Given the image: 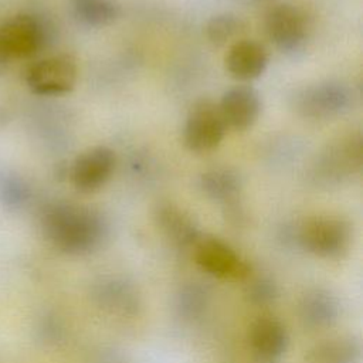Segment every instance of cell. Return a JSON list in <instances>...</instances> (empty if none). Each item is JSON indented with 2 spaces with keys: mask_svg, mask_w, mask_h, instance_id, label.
Returning a JSON list of instances; mask_svg holds the SVG:
<instances>
[{
  "mask_svg": "<svg viewBox=\"0 0 363 363\" xmlns=\"http://www.w3.org/2000/svg\"><path fill=\"white\" fill-rule=\"evenodd\" d=\"M41 227L47 240L68 255L95 251L108 234L106 221L96 210L72 203L47 206L41 214Z\"/></svg>",
  "mask_w": 363,
  "mask_h": 363,
  "instance_id": "6da1fadb",
  "label": "cell"
},
{
  "mask_svg": "<svg viewBox=\"0 0 363 363\" xmlns=\"http://www.w3.org/2000/svg\"><path fill=\"white\" fill-rule=\"evenodd\" d=\"M296 244L319 258H339L350 247L352 225L335 214H315L303 218L294 233Z\"/></svg>",
  "mask_w": 363,
  "mask_h": 363,
  "instance_id": "7a4b0ae2",
  "label": "cell"
},
{
  "mask_svg": "<svg viewBox=\"0 0 363 363\" xmlns=\"http://www.w3.org/2000/svg\"><path fill=\"white\" fill-rule=\"evenodd\" d=\"M352 88L337 79H325L295 91L292 108L309 119H332L346 113L353 105Z\"/></svg>",
  "mask_w": 363,
  "mask_h": 363,
  "instance_id": "3957f363",
  "label": "cell"
},
{
  "mask_svg": "<svg viewBox=\"0 0 363 363\" xmlns=\"http://www.w3.org/2000/svg\"><path fill=\"white\" fill-rule=\"evenodd\" d=\"M360 133H349L332 140L313 163V179L320 184H339L359 174L363 163Z\"/></svg>",
  "mask_w": 363,
  "mask_h": 363,
  "instance_id": "277c9868",
  "label": "cell"
},
{
  "mask_svg": "<svg viewBox=\"0 0 363 363\" xmlns=\"http://www.w3.org/2000/svg\"><path fill=\"white\" fill-rule=\"evenodd\" d=\"M265 33L284 54L299 52L311 33V18L298 4L285 1L274 6L265 16Z\"/></svg>",
  "mask_w": 363,
  "mask_h": 363,
  "instance_id": "5b68a950",
  "label": "cell"
},
{
  "mask_svg": "<svg viewBox=\"0 0 363 363\" xmlns=\"http://www.w3.org/2000/svg\"><path fill=\"white\" fill-rule=\"evenodd\" d=\"M227 128L218 104L208 98H201L187 112L183 128L184 145L196 153L211 152L224 139Z\"/></svg>",
  "mask_w": 363,
  "mask_h": 363,
  "instance_id": "8992f818",
  "label": "cell"
},
{
  "mask_svg": "<svg viewBox=\"0 0 363 363\" xmlns=\"http://www.w3.org/2000/svg\"><path fill=\"white\" fill-rule=\"evenodd\" d=\"M196 264L208 275L220 279L247 281L252 267L231 245L216 237L201 235L193 247Z\"/></svg>",
  "mask_w": 363,
  "mask_h": 363,
  "instance_id": "52a82bcc",
  "label": "cell"
},
{
  "mask_svg": "<svg viewBox=\"0 0 363 363\" xmlns=\"http://www.w3.org/2000/svg\"><path fill=\"white\" fill-rule=\"evenodd\" d=\"M47 38V26L31 14H17L0 24V50L9 61L34 55Z\"/></svg>",
  "mask_w": 363,
  "mask_h": 363,
  "instance_id": "ba28073f",
  "label": "cell"
},
{
  "mask_svg": "<svg viewBox=\"0 0 363 363\" xmlns=\"http://www.w3.org/2000/svg\"><path fill=\"white\" fill-rule=\"evenodd\" d=\"M78 68L71 55H54L33 64L26 75L30 91L35 95L55 96L74 89Z\"/></svg>",
  "mask_w": 363,
  "mask_h": 363,
  "instance_id": "9c48e42d",
  "label": "cell"
},
{
  "mask_svg": "<svg viewBox=\"0 0 363 363\" xmlns=\"http://www.w3.org/2000/svg\"><path fill=\"white\" fill-rule=\"evenodd\" d=\"M115 164L116 156L111 147L104 145L89 147L72 162L71 183L81 193L98 191L112 177Z\"/></svg>",
  "mask_w": 363,
  "mask_h": 363,
  "instance_id": "30bf717a",
  "label": "cell"
},
{
  "mask_svg": "<svg viewBox=\"0 0 363 363\" xmlns=\"http://www.w3.org/2000/svg\"><path fill=\"white\" fill-rule=\"evenodd\" d=\"M248 343L252 359L257 363H278L289 345L285 325L274 316H259L248 332Z\"/></svg>",
  "mask_w": 363,
  "mask_h": 363,
  "instance_id": "8fae6325",
  "label": "cell"
},
{
  "mask_svg": "<svg viewBox=\"0 0 363 363\" xmlns=\"http://www.w3.org/2000/svg\"><path fill=\"white\" fill-rule=\"evenodd\" d=\"M201 191L213 201L220 203L228 211V217L240 223L244 213L240 206L242 179L231 167H214L200 176Z\"/></svg>",
  "mask_w": 363,
  "mask_h": 363,
  "instance_id": "7c38bea8",
  "label": "cell"
},
{
  "mask_svg": "<svg viewBox=\"0 0 363 363\" xmlns=\"http://www.w3.org/2000/svg\"><path fill=\"white\" fill-rule=\"evenodd\" d=\"M218 106L227 126L245 130L258 121L262 104L257 89L250 85H235L223 94Z\"/></svg>",
  "mask_w": 363,
  "mask_h": 363,
  "instance_id": "4fadbf2b",
  "label": "cell"
},
{
  "mask_svg": "<svg viewBox=\"0 0 363 363\" xmlns=\"http://www.w3.org/2000/svg\"><path fill=\"white\" fill-rule=\"evenodd\" d=\"M268 62V51L255 40L234 41L224 58L227 72L240 81L257 79L265 72Z\"/></svg>",
  "mask_w": 363,
  "mask_h": 363,
  "instance_id": "5bb4252c",
  "label": "cell"
},
{
  "mask_svg": "<svg viewBox=\"0 0 363 363\" xmlns=\"http://www.w3.org/2000/svg\"><path fill=\"white\" fill-rule=\"evenodd\" d=\"M340 313L337 298L328 289L312 288L306 291L298 303V315L305 328L312 330L332 326Z\"/></svg>",
  "mask_w": 363,
  "mask_h": 363,
  "instance_id": "9a60e30c",
  "label": "cell"
},
{
  "mask_svg": "<svg viewBox=\"0 0 363 363\" xmlns=\"http://www.w3.org/2000/svg\"><path fill=\"white\" fill-rule=\"evenodd\" d=\"M155 220L166 238L179 248L194 247L201 237L190 214L173 203H160L155 210Z\"/></svg>",
  "mask_w": 363,
  "mask_h": 363,
  "instance_id": "2e32d148",
  "label": "cell"
},
{
  "mask_svg": "<svg viewBox=\"0 0 363 363\" xmlns=\"http://www.w3.org/2000/svg\"><path fill=\"white\" fill-rule=\"evenodd\" d=\"M94 298L102 309L116 315H133L139 306L130 284L115 277L99 279L94 286Z\"/></svg>",
  "mask_w": 363,
  "mask_h": 363,
  "instance_id": "e0dca14e",
  "label": "cell"
},
{
  "mask_svg": "<svg viewBox=\"0 0 363 363\" xmlns=\"http://www.w3.org/2000/svg\"><path fill=\"white\" fill-rule=\"evenodd\" d=\"M362 345L356 336L343 335L325 339L312 346L301 363H359Z\"/></svg>",
  "mask_w": 363,
  "mask_h": 363,
  "instance_id": "ac0fdd59",
  "label": "cell"
},
{
  "mask_svg": "<svg viewBox=\"0 0 363 363\" xmlns=\"http://www.w3.org/2000/svg\"><path fill=\"white\" fill-rule=\"evenodd\" d=\"M75 18L86 27H105L121 16L116 0H71Z\"/></svg>",
  "mask_w": 363,
  "mask_h": 363,
  "instance_id": "d6986e66",
  "label": "cell"
},
{
  "mask_svg": "<svg viewBox=\"0 0 363 363\" xmlns=\"http://www.w3.org/2000/svg\"><path fill=\"white\" fill-rule=\"evenodd\" d=\"M207 303L208 294L206 288H203L197 282H189L179 289L174 308L180 318L186 320H193L203 315Z\"/></svg>",
  "mask_w": 363,
  "mask_h": 363,
  "instance_id": "ffe728a7",
  "label": "cell"
},
{
  "mask_svg": "<svg viewBox=\"0 0 363 363\" xmlns=\"http://www.w3.org/2000/svg\"><path fill=\"white\" fill-rule=\"evenodd\" d=\"M245 28L244 21L231 13L213 16L206 24V35L214 45H224L237 38Z\"/></svg>",
  "mask_w": 363,
  "mask_h": 363,
  "instance_id": "44dd1931",
  "label": "cell"
},
{
  "mask_svg": "<svg viewBox=\"0 0 363 363\" xmlns=\"http://www.w3.org/2000/svg\"><path fill=\"white\" fill-rule=\"evenodd\" d=\"M30 197L27 183L14 173L0 174V201L10 208L21 207Z\"/></svg>",
  "mask_w": 363,
  "mask_h": 363,
  "instance_id": "7402d4cb",
  "label": "cell"
},
{
  "mask_svg": "<svg viewBox=\"0 0 363 363\" xmlns=\"http://www.w3.org/2000/svg\"><path fill=\"white\" fill-rule=\"evenodd\" d=\"M247 294L252 303L261 306L274 302L278 296V289L275 282L268 277H258L250 281Z\"/></svg>",
  "mask_w": 363,
  "mask_h": 363,
  "instance_id": "603a6c76",
  "label": "cell"
},
{
  "mask_svg": "<svg viewBox=\"0 0 363 363\" xmlns=\"http://www.w3.org/2000/svg\"><path fill=\"white\" fill-rule=\"evenodd\" d=\"M7 62H9V60H7V57L1 52V50H0V72L6 68V65H7Z\"/></svg>",
  "mask_w": 363,
  "mask_h": 363,
  "instance_id": "cb8c5ba5",
  "label": "cell"
}]
</instances>
